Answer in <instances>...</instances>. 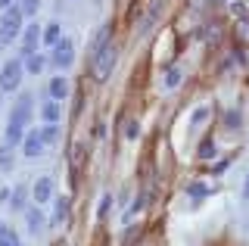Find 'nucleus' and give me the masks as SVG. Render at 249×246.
<instances>
[{
  "mask_svg": "<svg viewBox=\"0 0 249 246\" xmlns=\"http://www.w3.org/2000/svg\"><path fill=\"white\" fill-rule=\"evenodd\" d=\"M66 94H69L66 78H53L50 81V100H66Z\"/></svg>",
  "mask_w": 249,
  "mask_h": 246,
  "instance_id": "f8f14e48",
  "label": "nucleus"
},
{
  "mask_svg": "<svg viewBox=\"0 0 249 246\" xmlns=\"http://www.w3.org/2000/svg\"><path fill=\"white\" fill-rule=\"evenodd\" d=\"M25 69H28V72H41V69H44V56H37V53H35V56H28Z\"/></svg>",
  "mask_w": 249,
  "mask_h": 246,
  "instance_id": "aec40b11",
  "label": "nucleus"
},
{
  "mask_svg": "<svg viewBox=\"0 0 249 246\" xmlns=\"http://www.w3.org/2000/svg\"><path fill=\"white\" fill-rule=\"evenodd\" d=\"M13 209H16V212L25 209V187H16V190H13Z\"/></svg>",
  "mask_w": 249,
  "mask_h": 246,
  "instance_id": "a211bd4d",
  "label": "nucleus"
},
{
  "mask_svg": "<svg viewBox=\"0 0 249 246\" xmlns=\"http://www.w3.org/2000/svg\"><path fill=\"white\" fill-rule=\"evenodd\" d=\"M115 59H119V47H115V44H109L106 50H100L97 56H93V75H97L100 81H106L109 75H112Z\"/></svg>",
  "mask_w": 249,
  "mask_h": 246,
  "instance_id": "7ed1b4c3",
  "label": "nucleus"
},
{
  "mask_svg": "<svg viewBox=\"0 0 249 246\" xmlns=\"http://www.w3.org/2000/svg\"><path fill=\"white\" fill-rule=\"evenodd\" d=\"M37 6H41V0H22V3H19V10H22V16H35V13H37Z\"/></svg>",
  "mask_w": 249,
  "mask_h": 246,
  "instance_id": "f3484780",
  "label": "nucleus"
},
{
  "mask_svg": "<svg viewBox=\"0 0 249 246\" xmlns=\"http://www.w3.org/2000/svg\"><path fill=\"white\" fill-rule=\"evenodd\" d=\"M215 156V143L212 141H202V147H199V159H212Z\"/></svg>",
  "mask_w": 249,
  "mask_h": 246,
  "instance_id": "412c9836",
  "label": "nucleus"
},
{
  "mask_svg": "<svg viewBox=\"0 0 249 246\" xmlns=\"http://www.w3.org/2000/svg\"><path fill=\"white\" fill-rule=\"evenodd\" d=\"M6 230H10V228H6V225H0V237H3V234H6Z\"/></svg>",
  "mask_w": 249,
  "mask_h": 246,
  "instance_id": "bb28decb",
  "label": "nucleus"
},
{
  "mask_svg": "<svg viewBox=\"0 0 249 246\" xmlns=\"http://www.w3.org/2000/svg\"><path fill=\"white\" fill-rule=\"evenodd\" d=\"M10 168H13V147L3 143V150H0V172H10Z\"/></svg>",
  "mask_w": 249,
  "mask_h": 246,
  "instance_id": "4468645a",
  "label": "nucleus"
},
{
  "mask_svg": "<svg viewBox=\"0 0 249 246\" xmlns=\"http://www.w3.org/2000/svg\"><path fill=\"white\" fill-rule=\"evenodd\" d=\"M22 150H25V156H28V159H37V156H44V150H47V141L41 137V131H28V134H25V141H22Z\"/></svg>",
  "mask_w": 249,
  "mask_h": 246,
  "instance_id": "423d86ee",
  "label": "nucleus"
},
{
  "mask_svg": "<svg viewBox=\"0 0 249 246\" xmlns=\"http://www.w3.org/2000/svg\"><path fill=\"white\" fill-rule=\"evenodd\" d=\"M72 56H75V41H69V37H62V41L53 47V66H59V69H66L69 63H72Z\"/></svg>",
  "mask_w": 249,
  "mask_h": 246,
  "instance_id": "0eeeda50",
  "label": "nucleus"
},
{
  "mask_svg": "<svg viewBox=\"0 0 249 246\" xmlns=\"http://www.w3.org/2000/svg\"><path fill=\"white\" fill-rule=\"evenodd\" d=\"M128 137H137V122H128Z\"/></svg>",
  "mask_w": 249,
  "mask_h": 246,
  "instance_id": "b1692460",
  "label": "nucleus"
},
{
  "mask_svg": "<svg viewBox=\"0 0 249 246\" xmlns=\"http://www.w3.org/2000/svg\"><path fill=\"white\" fill-rule=\"evenodd\" d=\"M0 6H13V0H0Z\"/></svg>",
  "mask_w": 249,
  "mask_h": 246,
  "instance_id": "a878e982",
  "label": "nucleus"
},
{
  "mask_svg": "<svg viewBox=\"0 0 249 246\" xmlns=\"http://www.w3.org/2000/svg\"><path fill=\"white\" fill-rule=\"evenodd\" d=\"M59 115H62V109H59V100H47V103L41 106V119H44V125H56V122H59Z\"/></svg>",
  "mask_w": 249,
  "mask_h": 246,
  "instance_id": "1a4fd4ad",
  "label": "nucleus"
},
{
  "mask_svg": "<svg viewBox=\"0 0 249 246\" xmlns=\"http://www.w3.org/2000/svg\"><path fill=\"white\" fill-rule=\"evenodd\" d=\"M165 84H168V88H178V84H181V69H168V72H165Z\"/></svg>",
  "mask_w": 249,
  "mask_h": 246,
  "instance_id": "6ab92c4d",
  "label": "nucleus"
},
{
  "mask_svg": "<svg viewBox=\"0 0 249 246\" xmlns=\"http://www.w3.org/2000/svg\"><path fill=\"white\" fill-rule=\"evenodd\" d=\"M28 228H31V234H41V228H44V218H41V212L37 209H28Z\"/></svg>",
  "mask_w": 249,
  "mask_h": 246,
  "instance_id": "ddd939ff",
  "label": "nucleus"
},
{
  "mask_svg": "<svg viewBox=\"0 0 249 246\" xmlns=\"http://www.w3.org/2000/svg\"><path fill=\"white\" fill-rule=\"evenodd\" d=\"M69 212V196H56L53 199V215H50V225H62Z\"/></svg>",
  "mask_w": 249,
  "mask_h": 246,
  "instance_id": "9d476101",
  "label": "nucleus"
},
{
  "mask_svg": "<svg viewBox=\"0 0 249 246\" xmlns=\"http://www.w3.org/2000/svg\"><path fill=\"white\" fill-rule=\"evenodd\" d=\"M41 35H44V28L41 25H25V32H22V53L25 56H35L37 53V41H41Z\"/></svg>",
  "mask_w": 249,
  "mask_h": 246,
  "instance_id": "39448f33",
  "label": "nucleus"
},
{
  "mask_svg": "<svg viewBox=\"0 0 249 246\" xmlns=\"http://www.w3.org/2000/svg\"><path fill=\"white\" fill-rule=\"evenodd\" d=\"M187 196H193V199H202V196H209V187H206V184H199V181H193L190 187H187Z\"/></svg>",
  "mask_w": 249,
  "mask_h": 246,
  "instance_id": "dca6fc26",
  "label": "nucleus"
},
{
  "mask_svg": "<svg viewBox=\"0 0 249 246\" xmlns=\"http://www.w3.org/2000/svg\"><path fill=\"white\" fill-rule=\"evenodd\" d=\"M22 19H25V16H22L19 6H6V13L0 16V50L22 35Z\"/></svg>",
  "mask_w": 249,
  "mask_h": 246,
  "instance_id": "f03ea898",
  "label": "nucleus"
},
{
  "mask_svg": "<svg viewBox=\"0 0 249 246\" xmlns=\"http://www.w3.org/2000/svg\"><path fill=\"white\" fill-rule=\"evenodd\" d=\"M50 199H53V181L44 175V178L35 181V203H37V206H47Z\"/></svg>",
  "mask_w": 249,
  "mask_h": 246,
  "instance_id": "6e6552de",
  "label": "nucleus"
},
{
  "mask_svg": "<svg viewBox=\"0 0 249 246\" xmlns=\"http://www.w3.org/2000/svg\"><path fill=\"white\" fill-rule=\"evenodd\" d=\"M41 137L47 141V147H50V143L59 141V128H56V125H44V128H41Z\"/></svg>",
  "mask_w": 249,
  "mask_h": 246,
  "instance_id": "2eb2a0df",
  "label": "nucleus"
},
{
  "mask_svg": "<svg viewBox=\"0 0 249 246\" xmlns=\"http://www.w3.org/2000/svg\"><path fill=\"white\" fill-rule=\"evenodd\" d=\"M0 246H22V243H19V237H16L13 230H6V234L0 237Z\"/></svg>",
  "mask_w": 249,
  "mask_h": 246,
  "instance_id": "4be33fe9",
  "label": "nucleus"
},
{
  "mask_svg": "<svg viewBox=\"0 0 249 246\" xmlns=\"http://www.w3.org/2000/svg\"><path fill=\"white\" fill-rule=\"evenodd\" d=\"M31 122V94H22L16 100L13 112H10V125H6V147H19L25 141V125Z\"/></svg>",
  "mask_w": 249,
  "mask_h": 246,
  "instance_id": "f257e3e1",
  "label": "nucleus"
},
{
  "mask_svg": "<svg viewBox=\"0 0 249 246\" xmlns=\"http://www.w3.org/2000/svg\"><path fill=\"white\" fill-rule=\"evenodd\" d=\"M243 193H246V199H249V178H246V184H243Z\"/></svg>",
  "mask_w": 249,
  "mask_h": 246,
  "instance_id": "393cba45",
  "label": "nucleus"
},
{
  "mask_svg": "<svg viewBox=\"0 0 249 246\" xmlns=\"http://www.w3.org/2000/svg\"><path fill=\"white\" fill-rule=\"evenodd\" d=\"M237 122H240V115L237 112H228V128H237Z\"/></svg>",
  "mask_w": 249,
  "mask_h": 246,
  "instance_id": "5701e85b",
  "label": "nucleus"
},
{
  "mask_svg": "<svg viewBox=\"0 0 249 246\" xmlns=\"http://www.w3.org/2000/svg\"><path fill=\"white\" fill-rule=\"evenodd\" d=\"M41 41L47 44V47H56V44L62 41V28H59V22H50V25H44Z\"/></svg>",
  "mask_w": 249,
  "mask_h": 246,
  "instance_id": "9b49d317",
  "label": "nucleus"
},
{
  "mask_svg": "<svg viewBox=\"0 0 249 246\" xmlns=\"http://www.w3.org/2000/svg\"><path fill=\"white\" fill-rule=\"evenodd\" d=\"M22 75H25V69H22V59H10L3 69H0V90H16L22 84Z\"/></svg>",
  "mask_w": 249,
  "mask_h": 246,
  "instance_id": "20e7f679",
  "label": "nucleus"
}]
</instances>
